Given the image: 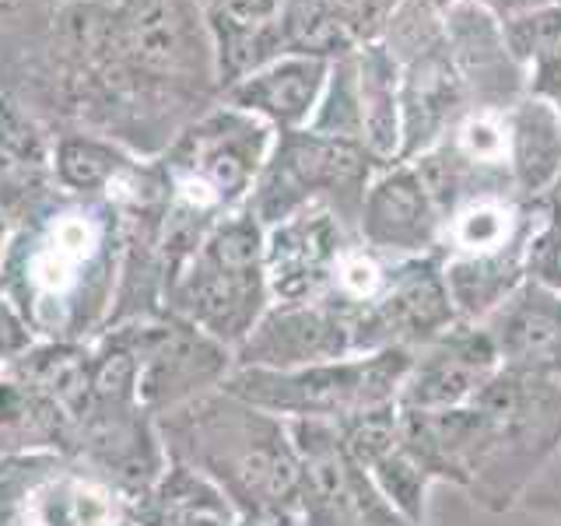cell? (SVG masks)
Returning <instances> with one entry per match:
<instances>
[{
	"label": "cell",
	"mask_w": 561,
	"mask_h": 526,
	"mask_svg": "<svg viewBox=\"0 0 561 526\" xmlns=\"http://www.w3.org/2000/svg\"><path fill=\"white\" fill-rule=\"evenodd\" d=\"M400 443L488 513H513L537 473L561 456V382L499 368L453 411H400Z\"/></svg>",
	"instance_id": "6da1fadb"
},
{
	"label": "cell",
	"mask_w": 561,
	"mask_h": 526,
	"mask_svg": "<svg viewBox=\"0 0 561 526\" xmlns=\"http://www.w3.org/2000/svg\"><path fill=\"white\" fill-rule=\"evenodd\" d=\"M386 162L362 140L333 137L320 130H277L260 180L245 207L263 228L285 221L298 210L327 207L351 232H358V215L368 183Z\"/></svg>",
	"instance_id": "7a4b0ae2"
},
{
	"label": "cell",
	"mask_w": 561,
	"mask_h": 526,
	"mask_svg": "<svg viewBox=\"0 0 561 526\" xmlns=\"http://www.w3.org/2000/svg\"><path fill=\"white\" fill-rule=\"evenodd\" d=\"M411 351H373L302 368H239L228 393L250 408L291 421H330L397 403Z\"/></svg>",
	"instance_id": "3957f363"
},
{
	"label": "cell",
	"mask_w": 561,
	"mask_h": 526,
	"mask_svg": "<svg viewBox=\"0 0 561 526\" xmlns=\"http://www.w3.org/2000/svg\"><path fill=\"white\" fill-rule=\"evenodd\" d=\"M263 242L267 228L250 207H239L210 228L190 256L180 302L215 341L242 344L271 309Z\"/></svg>",
	"instance_id": "277c9868"
},
{
	"label": "cell",
	"mask_w": 561,
	"mask_h": 526,
	"mask_svg": "<svg viewBox=\"0 0 561 526\" xmlns=\"http://www.w3.org/2000/svg\"><path fill=\"white\" fill-rule=\"evenodd\" d=\"M400 67V155L411 162L438 145L460 116L470 113V95L453 60L443 14L421 0H400L379 39Z\"/></svg>",
	"instance_id": "5b68a950"
},
{
	"label": "cell",
	"mask_w": 561,
	"mask_h": 526,
	"mask_svg": "<svg viewBox=\"0 0 561 526\" xmlns=\"http://www.w3.org/2000/svg\"><path fill=\"white\" fill-rule=\"evenodd\" d=\"M453 323L456 309L446 291L443 260L408 256L393 260L382 295L358 316L351 333H355L358 355H373V351H411L414 355Z\"/></svg>",
	"instance_id": "8992f818"
},
{
	"label": "cell",
	"mask_w": 561,
	"mask_h": 526,
	"mask_svg": "<svg viewBox=\"0 0 561 526\" xmlns=\"http://www.w3.org/2000/svg\"><path fill=\"white\" fill-rule=\"evenodd\" d=\"M358 239V232L327 207H309L267 228L263 242V267L274 306H302L320 302L327 295L333 271L344 250Z\"/></svg>",
	"instance_id": "52a82bcc"
},
{
	"label": "cell",
	"mask_w": 561,
	"mask_h": 526,
	"mask_svg": "<svg viewBox=\"0 0 561 526\" xmlns=\"http://www.w3.org/2000/svg\"><path fill=\"white\" fill-rule=\"evenodd\" d=\"M502 358L481 323L456 320L446 333L417 347L397 393L400 411H453L499 376Z\"/></svg>",
	"instance_id": "ba28073f"
},
{
	"label": "cell",
	"mask_w": 561,
	"mask_h": 526,
	"mask_svg": "<svg viewBox=\"0 0 561 526\" xmlns=\"http://www.w3.org/2000/svg\"><path fill=\"white\" fill-rule=\"evenodd\" d=\"M443 228V210L411 162H390L376 172L358 215V239L365 245L393 260L438 256Z\"/></svg>",
	"instance_id": "9c48e42d"
},
{
	"label": "cell",
	"mask_w": 561,
	"mask_h": 526,
	"mask_svg": "<svg viewBox=\"0 0 561 526\" xmlns=\"http://www.w3.org/2000/svg\"><path fill=\"white\" fill-rule=\"evenodd\" d=\"M443 22L470 110H508L526 95V75L505 46L502 22L481 0H460L443 14Z\"/></svg>",
	"instance_id": "30bf717a"
},
{
	"label": "cell",
	"mask_w": 561,
	"mask_h": 526,
	"mask_svg": "<svg viewBox=\"0 0 561 526\" xmlns=\"http://www.w3.org/2000/svg\"><path fill=\"white\" fill-rule=\"evenodd\" d=\"M358 355L351 327L323 302L271 306L239 344V368H302Z\"/></svg>",
	"instance_id": "8fae6325"
},
{
	"label": "cell",
	"mask_w": 561,
	"mask_h": 526,
	"mask_svg": "<svg viewBox=\"0 0 561 526\" xmlns=\"http://www.w3.org/2000/svg\"><path fill=\"white\" fill-rule=\"evenodd\" d=\"M481 327L495 341L502 368L561 382V291L526 277Z\"/></svg>",
	"instance_id": "7c38bea8"
},
{
	"label": "cell",
	"mask_w": 561,
	"mask_h": 526,
	"mask_svg": "<svg viewBox=\"0 0 561 526\" xmlns=\"http://www.w3.org/2000/svg\"><path fill=\"white\" fill-rule=\"evenodd\" d=\"M330 64L320 57H302V53H285L267 67L239 78L221 92V102L263 119L277 130H302L323 99L330 78Z\"/></svg>",
	"instance_id": "4fadbf2b"
},
{
	"label": "cell",
	"mask_w": 561,
	"mask_h": 526,
	"mask_svg": "<svg viewBox=\"0 0 561 526\" xmlns=\"http://www.w3.org/2000/svg\"><path fill=\"white\" fill-rule=\"evenodd\" d=\"M218 60L221 92L239 78L285 57V0H197Z\"/></svg>",
	"instance_id": "5bb4252c"
},
{
	"label": "cell",
	"mask_w": 561,
	"mask_h": 526,
	"mask_svg": "<svg viewBox=\"0 0 561 526\" xmlns=\"http://www.w3.org/2000/svg\"><path fill=\"white\" fill-rule=\"evenodd\" d=\"M508 169L523 201H543L561 172V110L548 99L523 95L505 110Z\"/></svg>",
	"instance_id": "9a60e30c"
},
{
	"label": "cell",
	"mask_w": 561,
	"mask_h": 526,
	"mask_svg": "<svg viewBox=\"0 0 561 526\" xmlns=\"http://www.w3.org/2000/svg\"><path fill=\"white\" fill-rule=\"evenodd\" d=\"M530 250V245H526ZM526 250L481 253V256H438L456 320L484 323L526 277Z\"/></svg>",
	"instance_id": "2e32d148"
},
{
	"label": "cell",
	"mask_w": 561,
	"mask_h": 526,
	"mask_svg": "<svg viewBox=\"0 0 561 526\" xmlns=\"http://www.w3.org/2000/svg\"><path fill=\"white\" fill-rule=\"evenodd\" d=\"M102 245V225L84 207H70L53 215L43 239L28 253V277L32 285L46 295H64L75 288L84 263L95 256Z\"/></svg>",
	"instance_id": "e0dca14e"
},
{
	"label": "cell",
	"mask_w": 561,
	"mask_h": 526,
	"mask_svg": "<svg viewBox=\"0 0 561 526\" xmlns=\"http://www.w3.org/2000/svg\"><path fill=\"white\" fill-rule=\"evenodd\" d=\"M358 99H362V140L379 162L400 155V67L382 43H368L355 53Z\"/></svg>",
	"instance_id": "ac0fdd59"
},
{
	"label": "cell",
	"mask_w": 561,
	"mask_h": 526,
	"mask_svg": "<svg viewBox=\"0 0 561 526\" xmlns=\"http://www.w3.org/2000/svg\"><path fill=\"white\" fill-rule=\"evenodd\" d=\"M505 46L526 75V95L561 110V4L502 22Z\"/></svg>",
	"instance_id": "d6986e66"
},
{
	"label": "cell",
	"mask_w": 561,
	"mask_h": 526,
	"mask_svg": "<svg viewBox=\"0 0 561 526\" xmlns=\"http://www.w3.org/2000/svg\"><path fill=\"white\" fill-rule=\"evenodd\" d=\"M113 502L102 488L84 481H49L32 491L25 526H110Z\"/></svg>",
	"instance_id": "ffe728a7"
},
{
	"label": "cell",
	"mask_w": 561,
	"mask_h": 526,
	"mask_svg": "<svg viewBox=\"0 0 561 526\" xmlns=\"http://www.w3.org/2000/svg\"><path fill=\"white\" fill-rule=\"evenodd\" d=\"M130 169V158H123L113 140L95 134H64L53 148V172L67 190H102L119 172Z\"/></svg>",
	"instance_id": "44dd1931"
},
{
	"label": "cell",
	"mask_w": 561,
	"mask_h": 526,
	"mask_svg": "<svg viewBox=\"0 0 561 526\" xmlns=\"http://www.w3.org/2000/svg\"><path fill=\"white\" fill-rule=\"evenodd\" d=\"M362 470H368V478L376 481V488L414 526H428V491L435 481H432V473L421 467L408 449H403L400 438Z\"/></svg>",
	"instance_id": "7402d4cb"
},
{
	"label": "cell",
	"mask_w": 561,
	"mask_h": 526,
	"mask_svg": "<svg viewBox=\"0 0 561 526\" xmlns=\"http://www.w3.org/2000/svg\"><path fill=\"white\" fill-rule=\"evenodd\" d=\"M309 130L362 140V99H358L355 53L330 64V78H327V88H323V99H320V105H316V113L309 119ZM362 145H365V140H362Z\"/></svg>",
	"instance_id": "603a6c76"
},
{
	"label": "cell",
	"mask_w": 561,
	"mask_h": 526,
	"mask_svg": "<svg viewBox=\"0 0 561 526\" xmlns=\"http://www.w3.org/2000/svg\"><path fill=\"white\" fill-rule=\"evenodd\" d=\"M397 4L400 0H327V11L347 49L358 53L362 46L382 39L386 22H390Z\"/></svg>",
	"instance_id": "cb8c5ba5"
},
{
	"label": "cell",
	"mask_w": 561,
	"mask_h": 526,
	"mask_svg": "<svg viewBox=\"0 0 561 526\" xmlns=\"http://www.w3.org/2000/svg\"><path fill=\"white\" fill-rule=\"evenodd\" d=\"M526 274L561 291V221H543L526 250Z\"/></svg>",
	"instance_id": "d4e9b609"
},
{
	"label": "cell",
	"mask_w": 561,
	"mask_h": 526,
	"mask_svg": "<svg viewBox=\"0 0 561 526\" xmlns=\"http://www.w3.org/2000/svg\"><path fill=\"white\" fill-rule=\"evenodd\" d=\"M519 508L537 519L561 526V456H554V460L537 473L534 484L526 488Z\"/></svg>",
	"instance_id": "484cf974"
},
{
	"label": "cell",
	"mask_w": 561,
	"mask_h": 526,
	"mask_svg": "<svg viewBox=\"0 0 561 526\" xmlns=\"http://www.w3.org/2000/svg\"><path fill=\"white\" fill-rule=\"evenodd\" d=\"M481 4L499 18V22H508V18H519V14H530L540 8H554L561 0H481Z\"/></svg>",
	"instance_id": "4316f807"
},
{
	"label": "cell",
	"mask_w": 561,
	"mask_h": 526,
	"mask_svg": "<svg viewBox=\"0 0 561 526\" xmlns=\"http://www.w3.org/2000/svg\"><path fill=\"white\" fill-rule=\"evenodd\" d=\"M543 210H548V218L551 221H561V172H558V180L554 186L543 193Z\"/></svg>",
	"instance_id": "83f0119b"
},
{
	"label": "cell",
	"mask_w": 561,
	"mask_h": 526,
	"mask_svg": "<svg viewBox=\"0 0 561 526\" xmlns=\"http://www.w3.org/2000/svg\"><path fill=\"white\" fill-rule=\"evenodd\" d=\"M421 4H428L432 11H438V14H446L453 4H460V0H421Z\"/></svg>",
	"instance_id": "f1b7e54d"
},
{
	"label": "cell",
	"mask_w": 561,
	"mask_h": 526,
	"mask_svg": "<svg viewBox=\"0 0 561 526\" xmlns=\"http://www.w3.org/2000/svg\"><path fill=\"white\" fill-rule=\"evenodd\" d=\"M4 239H8V218H4V210H0V253H4Z\"/></svg>",
	"instance_id": "f546056e"
},
{
	"label": "cell",
	"mask_w": 561,
	"mask_h": 526,
	"mask_svg": "<svg viewBox=\"0 0 561 526\" xmlns=\"http://www.w3.org/2000/svg\"><path fill=\"white\" fill-rule=\"evenodd\" d=\"M11 4V0H0V8H8Z\"/></svg>",
	"instance_id": "4dcf8cb0"
},
{
	"label": "cell",
	"mask_w": 561,
	"mask_h": 526,
	"mask_svg": "<svg viewBox=\"0 0 561 526\" xmlns=\"http://www.w3.org/2000/svg\"><path fill=\"white\" fill-rule=\"evenodd\" d=\"M0 526H4V516H0Z\"/></svg>",
	"instance_id": "1f68e13d"
}]
</instances>
